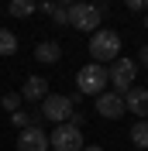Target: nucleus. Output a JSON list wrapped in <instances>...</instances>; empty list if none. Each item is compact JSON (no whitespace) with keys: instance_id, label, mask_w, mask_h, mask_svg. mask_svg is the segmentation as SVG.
Returning a JSON list of instances; mask_svg holds the SVG:
<instances>
[{"instance_id":"2eb2a0df","label":"nucleus","mask_w":148,"mask_h":151,"mask_svg":"<svg viewBox=\"0 0 148 151\" xmlns=\"http://www.w3.org/2000/svg\"><path fill=\"white\" fill-rule=\"evenodd\" d=\"M10 14H14V17H31V14H35V4H31V0H14V4H10Z\"/></svg>"},{"instance_id":"423d86ee","label":"nucleus","mask_w":148,"mask_h":151,"mask_svg":"<svg viewBox=\"0 0 148 151\" xmlns=\"http://www.w3.org/2000/svg\"><path fill=\"white\" fill-rule=\"evenodd\" d=\"M73 100H69V96H52L48 93L45 100H41V117H45V120H52V124H65L69 120V117H73Z\"/></svg>"},{"instance_id":"f03ea898","label":"nucleus","mask_w":148,"mask_h":151,"mask_svg":"<svg viewBox=\"0 0 148 151\" xmlns=\"http://www.w3.org/2000/svg\"><path fill=\"white\" fill-rule=\"evenodd\" d=\"M107 86H110L107 65H96V62H90V65H83L79 72H76V89H79V96H100Z\"/></svg>"},{"instance_id":"9d476101","label":"nucleus","mask_w":148,"mask_h":151,"mask_svg":"<svg viewBox=\"0 0 148 151\" xmlns=\"http://www.w3.org/2000/svg\"><path fill=\"white\" fill-rule=\"evenodd\" d=\"M48 96V79H41V76H31V79H24V86H21V100L24 103H41Z\"/></svg>"},{"instance_id":"4468645a","label":"nucleus","mask_w":148,"mask_h":151,"mask_svg":"<svg viewBox=\"0 0 148 151\" xmlns=\"http://www.w3.org/2000/svg\"><path fill=\"white\" fill-rule=\"evenodd\" d=\"M14 52H17V38L7 28H0V55H14Z\"/></svg>"},{"instance_id":"f3484780","label":"nucleus","mask_w":148,"mask_h":151,"mask_svg":"<svg viewBox=\"0 0 148 151\" xmlns=\"http://www.w3.org/2000/svg\"><path fill=\"white\" fill-rule=\"evenodd\" d=\"M10 120H14V127H21V131H24V127H31V117L24 110H17V113H10Z\"/></svg>"},{"instance_id":"39448f33","label":"nucleus","mask_w":148,"mask_h":151,"mask_svg":"<svg viewBox=\"0 0 148 151\" xmlns=\"http://www.w3.org/2000/svg\"><path fill=\"white\" fill-rule=\"evenodd\" d=\"M48 144L55 151H83V131L73 124H55V131L48 134Z\"/></svg>"},{"instance_id":"f8f14e48","label":"nucleus","mask_w":148,"mask_h":151,"mask_svg":"<svg viewBox=\"0 0 148 151\" xmlns=\"http://www.w3.org/2000/svg\"><path fill=\"white\" fill-rule=\"evenodd\" d=\"M41 10L52 14V24H59V28L69 24V4H41Z\"/></svg>"},{"instance_id":"6e6552de","label":"nucleus","mask_w":148,"mask_h":151,"mask_svg":"<svg viewBox=\"0 0 148 151\" xmlns=\"http://www.w3.org/2000/svg\"><path fill=\"white\" fill-rule=\"evenodd\" d=\"M17 151H48V134L41 131V127H24L17 137Z\"/></svg>"},{"instance_id":"f257e3e1","label":"nucleus","mask_w":148,"mask_h":151,"mask_svg":"<svg viewBox=\"0 0 148 151\" xmlns=\"http://www.w3.org/2000/svg\"><path fill=\"white\" fill-rule=\"evenodd\" d=\"M90 55H93L96 65H110V62H117V58H120V35H117V31H107V28L93 31Z\"/></svg>"},{"instance_id":"a211bd4d","label":"nucleus","mask_w":148,"mask_h":151,"mask_svg":"<svg viewBox=\"0 0 148 151\" xmlns=\"http://www.w3.org/2000/svg\"><path fill=\"white\" fill-rule=\"evenodd\" d=\"M128 7L131 10H148V4H145V0H128Z\"/></svg>"},{"instance_id":"412c9836","label":"nucleus","mask_w":148,"mask_h":151,"mask_svg":"<svg viewBox=\"0 0 148 151\" xmlns=\"http://www.w3.org/2000/svg\"><path fill=\"white\" fill-rule=\"evenodd\" d=\"M145 28H148V10H145Z\"/></svg>"},{"instance_id":"1a4fd4ad","label":"nucleus","mask_w":148,"mask_h":151,"mask_svg":"<svg viewBox=\"0 0 148 151\" xmlns=\"http://www.w3.org/2000/svg\"><path fill=\"white\" fill-rule=\"evenodd\" d=\"M124 110H131L134 117L148 120V89H141V86H131L128 93H124Z\"/></svg>"},{"instance_id":"6ab92c4d","label":"nucleus","mask_w":148,"mask_h":151,"mask_svg":"<svg viewBox=\"0 0 148 151\" xmlns=\"http://www.w3.org/2000/svg\"><path fill=\"white\" fill-rule=\"evenodd\" d=\"M138 62H141V65H148V45H141V52H138Z\"/></svg>"},{"instance_id":"0eeeda50","label":"nucleus","mask_w":148,"mask_h":151,"mask_svg":"<svg viewBox=\"0 0 148 151\" xmlns=\"http://www.w3.org/2000/svg\"><path fill=\"white\" fill-rule=\"evenodd\" d=\"M96 113H100V117H107V120H117V117H124V96L120 93H107V89H103L100 96H96Z\"/></svg>"},{"instance_id":"aec40b11","label":"nucleus","mask_w":148,"mask_h":151,"mask_svg":"<svg viewBox=\"0 0 148 151\" xmlns=\"http://www.w3.org/2000/svg\"><path fill=\"white\" fill-rule=\"evenodd\" d=\"M83 151H103V148H96V144H90V148H83Z\"/></svg>"},{"instance_id":"20e7f679","label":"nucleus","mask_w":148,"mask_h":151,"mask_svg":"<svg viewBox=\"0 0 148 151\" xmlns=\"http://www.w3.org/2000/svg\"><path fill=\"white\" fill-rule=\"evenodd\" d=\"M107 76H110V89L124 96L131 86H134L138 62H134V58H117V62H110V65H107Z\"/></svg>"},{"instance_id":"9b49d317","label":"nucleus","mask_w":148,"mask_h":151,"mask_svg":"<svg viewBox=\"0 0 148 151\" xmlns=\"http://www.w3.org/2000/svg\"><path fill=\"white\" fill-rule=\"evenodd\" d=\"M35 58L41 65H55L59 58H62V45H59V41H41V45L35 48Z\"/></svg>"},{"instance_id":"dca6fc26","label":"nucleus","mask_w":148,"mask_h":151,"mask_svg":"<svg viewBox=\"0 0 148 151\" xmlns=\"http://www.w3.org/2000/svg\"><path fill=\"white\" fill-rule=\"evenodd\" d=\"M0 103H4V110H10V113H17L24 100H21V93H7V96H4V100H0Z\"/></svg>"},{"instance_id":"7ed1b4c3","label":"nucleus","mask_w":148,"mask_h":151,"mask_svg":"<svg viewBox=\"0 0 148 151\" xmlns=\"http://www.w3.org/2000/svg\"><path fill=\"white\" fill-rule=\"evenodd\" d=\"M103 4H69V24L76 31H100V14Z\"/></svg>"},{"instance_id":"ddd939ff","label":"nucleus","mask_w":148,"mask_h":151,"mask_svg":"<svg viewBox=\"0 0 148 151\" xmlns=\"http://www.w3.org/2000/svg\"><path fill=\"white\" fill-rule=\"evenodd\" d=\"M131 141H134V148H145L148 151V120H134V127H131Z\"/></svg>"}]
</instances>
